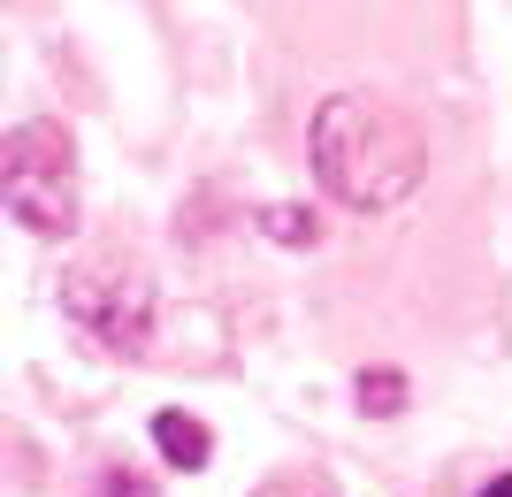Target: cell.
<instances>
[{
    "label": "cell",
    "mask_w": 512,
    "mask_h": 497,
    "mask_svg": "<svg viewBox=\"0 0 512 497\" xmlns=\"http://www.w3.org/2000/svg\"><path fill=\"white\" fill-rule=\"evenodd\" d=\"M0 199L23 230L69 238L77 230V146L62 123H23L0 153Z\"/></svg>",
    "instance_id": "3"
},
{
    "label": "cell",
    "mask_w": 512,
    "mask_h": 497,
    "mask_svg": "<svg viewBox=\"0 0 512 497\" xmlns=\"http://www.w3.org/2000/svg\"><path fill=\"white\" fill-rule=\"evenodd\" d=\"M360 413H375V421L406 413V375H398V368H367L360 375Z\"/></svg>",
    "instance_id": "5"
},
{
    "label": "cell",
    "mask_w": 512,
    "mask_h": 497,
    "mask_svg": "<svg viewBox=\"0 0 512 497\" xmlns=\"http://www.w3.org/2000/svg\"><path fill=\"white\" fill-rule=\"evenodd\" d=\"M268 230H276V238H306V245H314V215H291V207L268 215Z\"/></svg>",
    "instance_id": "6"
},
{
    "label": "cell",
    "mask_w": 512,
    "mask_h": 497,
    "mask_svg": "<svg viewBox=\"0 0 512 497\" xmlns=\"http://www.w3.org/2000/svg\"><path fill=\"white\" fill-rule=\"evenodd\" d=\"M314 176L352 215H390V207H406L421 192L428 138L383 92H337L314 115Z\"/></svg>",
    "instance_id": "1"
},
{
    "label": "cell",
    "mask_w": 512,
    "mask_h": 497,
    "mask_svg": "<svg viewBox=\"0 0 512 497\" xmlns=\"http://www.w3.org/2000/svg\"><path fill=\"white\" fill-rule=\"evenodd\" d=\"M153 444H161V459H169V467H184V475H199V467L214 459L207 421H192V413H153Z\"/></svg>",
    "instance_id": "4"
},
{
    "label": "cell",
    "mask_w": 512,
    "mask_h": 497,
    "mask_svg": "<svg viewBox=\"0 0 512 497\" xmlns=\"http://www.w3.org/2000/svg\"><path fill=\"white\" fill-rule=\"evenodd\" d=\"M482 497H512V475L505 482H482Z\"/></svg>",
    "instance_id": "8"
},
{
    "label": "cell",
    "mask_w": 512,
    "mask_h": 497,
    "mask_svg": "<svg viewBox=\"0 0 512 497\" xmlns=\"http://www.w3.org/2000/svg\"><path fill=\"white\" fill-rule=\"evenodd\" d=\"M62 306L85 322V337L100 352H123V360H138L153 337V291H146V268L130 253H77L62 268Z\"/></svg>",
    "instance_id": "2"
},
{
    "label": "cell",
    "mask_w": 512,
    "mask_h": 497,
    "mask_svg": "<svg viewBox=\"0 0 512 497\" xmlns=\"http://www.w3.org/2000/svg\"><path fill=\"white\" fill-rule=\"evenodd\" d=\"M107 497H153V490H146V482H130V475H123V482H107Z\"/></svg>",
    "instance_id": "7"
}]
</instances>
